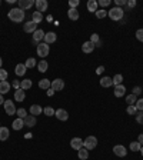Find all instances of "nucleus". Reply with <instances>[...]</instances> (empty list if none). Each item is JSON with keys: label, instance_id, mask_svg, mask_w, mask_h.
<instances>
[{"label": "nucleus", "instance_id": "nucleus-1", "mask_svg": "<svg viewBox=\"0 0 143 160\" xmlns=\"http://www.w3.org/2000/svg\"><path fill=\"white\" fill-rule=\"evenodd\" d=\"M7 17H9L12 22H14V23H23L24 17H26V13H24L22 9H19V7H14V9L9 10Z\"/></svg>", "mask_w": 143, "mask_h": 160}, {"label": "nucleus", "instance_id": "nucleus-2", "mask_svg": "<svg viewBox=\"0 0 143 160\" xmlns=\"http://www.w3.org/2000/svg\"><path fill=\"white\" fill-rule=\"evenodd\" d=\"M107 16L115 22H119V20H123V17H125V10H123L122 7H113L107 12Z\"/></svg>", "mask_w": 143, "mask_h": 160}, {"label": "nucleus", "instance_id": "nucleus-3", "mask_svg": "<svg viewBox=\"0 0 143 160\" xmlns=\"http://www.w3.org/2000/svg\"><path fill=\"white\" fill-rule=\"evenodd\" d=\"M97 146V137L95 136H87L85 140H83V147L87 150H93Z\"/></svg>", "mask_w": 143, "mask_h": 160}, {"label": "nucleus", "instance_id": "nucleus-4", "mask_svg": "<svg viewBox=\"0 0 143 160\" xmlns=\"http://www.w3.org/2000/svg\"><path fill=\"white\" fill-rule=\"evenodd\" d=\"M36 50H37V56L39 57H47L49 56V51H50V46H49V44H46L43 41V43H39L37 44V49H36Z\"/></svg>", "mask_w": 143, "mask_h": 160}, {"label": "nucleus", "instance_id": "nucleus-5", "mask_svg": "<svg viewBox=\"0 0 143 160\" xmlns=\"http://www.w3.org/2000/svg\"><path fill=\"white\" fill-rule=\"evenodd\" d=\"M3 107H4V112H6V114H9V116H13V114H16L17 109L16 106H14L13 100H6V102L3 103Z\"/></svg>", "mask_w": 143, "mask_h": 160}, {"label": "nucleus", "instance_id": "nucleus-6", "mask_svg": "<svg viewBox=\"0 0 143 160\" xmlns=\"http://www.w3.org/2000/svg\"><path fill=\"white\" fill-rule=\"evenodd\" d=\"M113 153L117 157H125L127 154V149L123 146V144H116V146L113 147Z\"/></svg>", "mask_w": 143, "mask_h": 160}, {"label": "nucleus", "instance_id": "nucleus-7", "mask_svg": "<svg viewBox=\"0 0 143 160\" xmlns=\"http://www.w3.org/2000/svg\"><path fill=\"white\" fill-rule=\"evenodd\" d=\"M55 92H60L65 89V80H62V79H55V80H52V86H50Z\"/></svg>", "mask_w": 143, "mask_h": 160}, {"label": "nucleus", "instance_id": "nucleus-8", "mask_svg": "<svg viewBox=\"0 0 143 160\" xmlns=\"http://www.w3.org/2000/svg\"><path fill=\"white\" fill-rule=\"evenodd\" d=\"M34 6H36V10L40 12V13H43V12H46L49 9V3L47 0H36V3H34Z\"/></svg>", "mask_w": 143, "mask_h": 160}, {"label": "nucleus", "instance_id": "nucleus-9", "mask_svg": "<svg viewBox=\"0 0 143 160\" xmlns=\"http://www.w3.org/2000/svg\"><path fill=\"white\" fill-rule=\"evenodd\" d=\"M34 0H19V9H22V10H29L30 7L34 6Z\"/></svg>", "mask_w": 143, "mask_h": 160}, {"label": "nucleus", "instance_id": "nucleus-10", "mask_svg": "<svg viewBox=\"0 0 143 160\" xmlns=\"http://www.w3.org/2000/svg\"><path fill=\"white\" fill-rule=\"evenodd\" d=\"M23 29H24V32H26V33H34V32L37 30V24L34 23V22L29 20V22H26V23H24Z\"/></svg>", "mask_w": 143, "mask_h": 160}, {"label": "nucleus", "instance_id": "nucleus-11", "mask_svg": "<svg viewBox=\"0 0 143 160\" xmlns=\"http://www.w3.org/2000/svg\"><path fill=\"white\" fill-rule=\"evenodd\" d=\"M70 147L75 150H79L83 147V140L80 139V137H73V139L70 140Z\"/></svg>", "mask_w": 143, "mask_h": 160}, {"label": "nucleus", "instance_id": "nucleus-12", "mask_svg": "<svg viewBox=\"0 0 143 160\" xmlns=\"http://www.w3.org/2000/svg\"><path fill=\"white\" fill-rule=\"evenodd\" d=\"M44 43L46 44H52V43H55L56 40H57V34L53 33V32H49V33L44 34Z\"/></svg>", "mask_w": 143, "mask_h": 160}, {"label": "nucleus", "instance_id": "nucleus-13", "mask_svg": "<svg viewBox=\"0 0 143 160\" xmlns=\"http://www.w3.org/2000/svg\"><path fill=\"white\" fill-rule=\"evenodd\" d=\"M55 116L57 117L60 122H66V120L69 119V113L66 112L65 109H57L56 110V113H55Z\"/></svg>", "mask_w": 143, "mask_h": 160}, {"label": "nucleus", "instance_id": "nucleus-14", "mask_svg": "<svg viewBox=\"0 0 143 160\" xmlns=\"http://www.w3.org/2000/svg\"><path fill=\"white\" fill-rule=\"evenodd\" d=\"M26 99V92H24L23 89H17V90H14V100L16 102H23V100Z\"/></svg>", "mask_w": 143, "mask_h": 160}, {"label": "nucleus", "instance_id": "nucleus-15", "mask_svg": "<svg viewBox=\"0 0 143 160\" xmlns=\"http://www.w3.org/2000/svg\"><path fill=\"white\" fill-rule=\"evenodd\" d=\"M82 50H83V53L89 55V53H92V51L95 50V44H93L90 40L85 41V43H83V46H82Z\"/></svg>", "mask_w": 143, "mask_h": 160}, {"label": "nucleus", "instance_id": "nucleus-16", "mask_svg": "<svg viewBox=\"0 0 143 160\" xmlns=\"http://www.w3.org/2000/svg\"><path fill=\"white\" fill-rule=\"evenodd\" d=\"M26 70H27V67L24 66V63H19V65L16 66V69H14V73H16V76L22 77V76L26 75Z\"/></svg>", "mask_w": 143, "mask_h": 160}, {"label": "nucleus", "instance_id": "nucleus-17", "mask_svg": "<svg viewBox=\"0 0 143 160\" xmlns=\"http://www.w3.org/2000/svg\"><path fill=\"white\" fill-rule=\"evenodd\" d=\"M44 34H46V33H44L42 29H37V30L33 33V43H37L39 44V41L44 39Z\"/></svg>", "mask_w": 143, "mask_h": 160}, {"label": "nucleus", "instance_id": "nucleus-18", "mask_svg": "<svg viewBox=\"0 0 143 160\" xmlns=\"http://www.w3.org/2000/svg\"><path fill=\"white\" fill-rule=\"evenodd\" d=\"M43 113V107L42 106H39V104H32L30 106V114L32 116H39V114H42Z\"/></svg>", "mask_w": 143, "mask_h": 160}, {"label": "nucleus", "instance_id": "nucleus-19", "mask_svg": "<svg viewBox=\"0 0 143 160\" xmlns=\"http://www.w3.org/2000/svg\"><path fill=\"white\" fill-rule=\"evenodd\" d=\"M100 86L102 87H110V86H113V79L109 77V76H106V77H102L100 79Z\"/></svg>", "mask_w": 143, "mask_h": 160}, {"label": "nucleus", "instance_id": "nucleus-20", "mask_svg": "<svg viewBox=\"0 0 143 160\" xmlns=\"http://www.w3.org/2000/svg\"><path fill=\"white\" fill-rule=\"evenodd\" d=\"M24 126L34 127V126H36V117L32 116V114H27V116H26V119H24Z\"/></svg>", "mask_w": 143, "mask_h": 160}, {"label": "nucleus", "instance_id": "nucleus-21", "mask_svg": "<svg viewBox=\"0 0 143 160\" xmlns=\"http://www.w3.org/2000/svg\"><path fill=\"white\" fill-rule=\"evenodd\" d=\"M24 126V120L23 119H14V122L12 123V127H13V130H22Z\"/></svg>", "mask_w": 143, "mask_h": 160}, {"label": "nucleus", "instance_id": "nucleus-22", "mask_svg": "<svg viewBox=\"0 0 143 160\" xmlns=\"http://www.w3.org/2000/svg\"><path fill=\"white\" fill-rule=\"evenodd\" d=\"M10 90V83L4 80V82H0V95H6Z\"/></svg>", "mask_w": 143, "mask_h": 160}, {"label": "nucleus", "instance_id": "nucleus-23", "mask_svg": "<svg viewBox=\"0 0 143 160\" xmlns=\"http://www.w3.org/2000/svg\"><path fill=\"white\" fill-rule=\"evenodd\" d=\"M125 93H126V87L123 85L115 86V96L116 97H122V96H125Z\"/></svg>", "mask_w": 143, "mask_h": 160}, {"label": "nucleus", "instance_id": "nucleus-24", "mask_svg": "<svg viewBox=\"0 0 143 160\" xmlns=\"http://www.w3.org/2000/svg\"><path fill=\"white\" fill-rule=\"evenodd\" d=\"M9 134H10V132H9V129L4 126L0 127V140L2 142H6L7 139H9Z\"/></svg>", "mask_w": 143, "mask_h": 160}, {"label": "nucleus", "instance_id": "nucleus-25", "mask_svg": "<svg viewBox=\"0 0 143 160\" xmlns=\"http://www.w3.org/2000/svg\"><path fill=\"white\" fill-rule=\"evenodd\" d=\"M37 69H39V72L40 73H44V72H47V69H49V63L44 59H42L40 61L37 63Z\"/></svg>", "mask_w": 143, "mask_h": 160}, {"label": "nucleus", "instance_id": "nucleus-26", "mask_svg": "<svg viewBox=\"0 0 143 160\" xmlns=\"http://www.w3.org/2000/svg\"><path fill=\"white\" fill-rule=\"evenodd\" d=\"M97 7H99V4H97V2H96V0H89V2H87V10L89 12L96 13V12H97Z\"/></svg>", "mask_w": 143, "mask_h": 160}, {"label": "nucleus", "instance_id": "nucleus-27", "mask_svg": "<svg viewBox=\"0 0 143 160\" xmlns=\"http://www.w3.org/2000/svg\"><path fill=\"white\" fill-rule=\"evenodd\" d=\"M77 156L80 160H87L89 159V150L85 149V147H82V149L77 150Z\"/></svg>", "mask_w": 143, "mask_h": 160}, {"label": "nucleus", "instance_id": "nucleus-28", "mask_svg": "<svg viewBox=\"0 0 143 160\" xmlns=\"http://www.w3.org/2000/svg\"><path fill=\"white\" fill-rule=\"evenodd\" d=\"M43 20V13H40V12H33V14H32V22H34V23L37 24L40 23V22Z\"/></svg>", "mask_w": 143, "mask_h": 160}, {"label": "nucleus", "instance_id": "nucleus-29", "mask_svg": "<svg viewBox=\"0 0 143 160\" xmlns=\"http://www.w3.org/2000/svg\"><path fill=\"white\" fill-rule=\"evenodd\" d=\"M67 17L70 19V20H77L79 19V10L77 9H69Z\"/></svg>", "mask_w": 143, "mask_h": 160}, {"label": "nucleus", "instance_id": "nucleus-30", "mask_svg": "<svg viewBox=\"0 0 143 160\" xmlns=\"http://www.w3.org/2000/svg\"><path fill=\"white\" fill-rule=\"evenodd\" d=\"M32 86H33V83H32L30 79H24V80H22V82H20V89H23L24 92H26V90H29Z\"/></svg>", "mask_w": 143, "mask_h": 160}, {"label": "nucleus", "instance_id": "nucleus-31", "mask_svg": "<svg viewBox=\"0 0 143 160\" xmlns=\"http://www.w3.org/2000/svg\"><path fill=\"white\" fill-rule=\"evenodd\" d=\"M52 86V82L49 80V79H42L40 82H39V87L43 89V90H47V89H50Z\"/></svg>", "mask_w": 143, "mask_h": 160}, {"label": "nucleus", "instance_id": "nucleus-32", "mask_svg": "<svg viewBox=\"0 0 143 160\" xmlns=\"http://www.w3.org/2000/svg\"><path fill=\"white\" fill-rule=\"evenodd\" d=\"M24 66H26L27 69H33V67L37 66V61H36V59L34 57H29L27 60H26V63H24Z\"/></svg>", "mask_w": 143, "mask_h": 160}, {"label": "nucleus", "instance_id": "nucleus-33", "mask_svg": "<svg viewBox=\"0 0 143 160\" xmlns=\"http://www.w3.org/2000/svg\"><path fill=\"white\" fill-rule=\"evenodd\" d=\"M136 102H137V96H135V95L126 96V103L129 106H135V104H136Z\"/></svg>", "mask_w": 143, "mask_h": 160}, {"label": "nucleus", "instance_id": "nucleus-34", "mask_svg": "<svg viewBox=\"0 0 143 160\" xmlns=\"http://www.w3.org/2000/svg\"><path fill=\"white\" fill-rule=\"evenodd\" d=\"M129 149L132 150V152H139L140 149H142V144L139 143V142H132L129 146Z\"/></svg>", "mask_w": 143, "mask_h": 160}, {"label": "nucleus", "instance_id": "nucleus-35", "mask_svg": "<svg viewBox=\"0 0 143 160\" xmlns=\"http://www.w3.org/2000/svg\"><path fill=\"white\" fill-rule=\"evenodd\" d=\"M43 113L46 114V116H55V113H56V110L53 109V107H50V106H47V107H44L43 109Z\"/></svg>", "mask_w": 143, "mask_h": 160}, {"label": "nucleus", "instance_id": "nucleus-36", "mask_svg": "<svg viewBox=\"0 0 143 160\" xmlns=\"http://www.w3.org/2000/svg\"><path fill=\"white\" fill-rule=\"evenodd\" d=\"M16 114H17V117H19V119H23V120L26 119V116H27V113H26V109H23V107L17 109Z\"/></svg>", "mask_w": 143, "mask_h": 160}, {"label": "nucleus", "instance_id": "nucleus-37", "mask_svg": "<svg viewBox=\"0 0 143 160\" xmlns=\"http://www.w3.org/2000/svg\"><path fill=\"white\" fill-rule=\"evenodd\" d=\"M112 79H113V85L115 86L122 85V82H123V76L122 75H115V77H112Z\"/></svg>", "mask_w": 143, "mask_h": 160}, {"label": "nucleus", "instance_id": "nucleus-38", "mask_svg": "<svg viewBox=\"0 0 143 160\" xmlns=\"http://www.w3.org/2000/svg\"><path fill=\"white\" fill-rule=\"evenodd\" d=\"M106 14H107V12L105 10V9H97V12H96V17H97V19H105L106 17Z\"/></svg>", "mask_w": 143, "mask_h": 160}, {"label": "nucleus", "instance_id": "nucleus-39", "mask_svg": "<svg viewBox=\"0 0 143 160\" xmlns=\"http://www.w3.org/2000/svg\"><path fill=\"white\" fill-rule=\"evenodd\" d=\"M7 77H9V73H7L4 69H0V82L7 80Z\"/></svg>", "mask_w": 143, "mask_h": 160}, {"label": "nucleus", "instance_id": "nucleus-40", "mask_svg": "<svg viewBox=\"0 0 143 160\" xmlns=\"http://www.w3.org/2000/svg\"><path fill=\"white\" fill-rule=\"evenodd\" d=\"M126 112H127V114H132V116H135V114L137 113V109L135 107V106H127Z\"/></svg>", "mask_w": 143, "mask_h": 160}, {"label": "nucleus", "instance_id": "nucleus-41", "mask_svg": "<svg viewBox=\"0 0 143 160\" xmlns=\"http://www.w3.org/2000/svg\"><path fill=\"white\" fill-rule=\"evenodd\" d=\"M135 107L137 109V112H143V99H139L135 104Z\"/></svg>", "mask_w": 143, "mask_h": 160}, {"label": "nucleus", "instance_id": "nucleus-42", "mask_svg": "<svg viewBox=\"0 0 143 160\" xmlns=\"http://www.w3.org/2000/svg\"><path fill=\"white\" fill-rule=\"evenodd\" d=\"M135 117H136V122L137 123L143 124V112H137L136 114H135Z\"/></svg>", "mask_w": 143, "mask_h": 160}, {"label": "nucleus", "instance_id": "nucleus-43", "mask_svg": "<svg viewBox=\"0 0 143 160\" xmlns=\"http://www.w3.org/2000/svg\"><path fill=\"white\" fill-rule=\"evenodd\" d=\"M90 41H92L93 44H96L97 41H100V39H99V34L97 33H93L92 36H90Z\"/></svg>", "mask_w": 143, "mask_h": 160}, {"label": "nucleus", "instance_id": "nucleus-44", "mask_svg": "<svg viewBox=\"0 0 143 160\" xmlns=\"http://www.w3.org/2000/svg\"><path fill=\"white\" fill-rule=\"evenodd\" d=\"M79 4H80V2H79V0H70V2H69V6H70V9H77Z\"/></svg>", "mask_w": 143, "mask_h": 160}, {"label": "nucleus", "instance_id": "nucleus-45", "mask_svg": "<svg viewBox=\"0 0 143 160\" xmlns=\"http://www.w3.org/2000/svg\"><path fill=\"white\" fill-rule=\"evenodd\" d=\"M136 39L143 43V29H139V30L136 32Z\"/></svg>", "mask_w": 143, "mask_h": 160}, {"label": "nucleus", "instance_id": "nucleus-46", "mask_svg": "<svg viewBox=\"0 0 143 160\" xmlns=\"http://www.w3.org/2000/svg\"><path fill=\"white\" fill-rule=\"evenodd\" d=\"M132 92H133L132 95H135V96H139L140 93H142V87H139V86H135Z\"/></svg>", "mask_w": 143, "mask_h": 160}, {"label": "nucleus", "instance_id": "nucleus-47", "mask_svg": "<svg viewBox=\"0 0 143 160\" xmlns=\"http://www.w3.org/2000/svg\"><path fill=\"white\" fill-rule=\"evenodd\" d=\"M115 4L116 7H123L126 6V0H115Z\"/></svg>", "mask_w": 143, "mask_h": 160}, {"label": "nucleus", "instance_id": "nucleus-48", "mask_svg": "<svg viewBox=\"0 0 143 160\" xmlns=\"http://www.w3.org/2000/svg\"><path fill=\"white\" fill-rule=\"evenodd\" d=\"M126 6L129 9H133V7H136V0H127L126 2Z\"/></svg>", "mask_w": 143, "mask_h": 160}, {"label": "nucleus", "instance_id": "nucleus-49", "mask_svg": "<svg viewBox=\"0 0 143 160\" xmlns=\"http://www.w3.org/2000/svg\"><path fill=\"white\" fill-rule=\"evenodd\" d=\"M97 4L102 7H107L110 4V0H100V2H97Z\"/></svg>", "mask_w": 143, "mask_h": 160}, {"label": "nucleus", "instance_id": "nucleus-50", "mask_svg": "<svg viewBox=\"0 0 143 160\" xmlns=\"http://www.w3.org/2000/svg\"><path fill=\"white\" fill-rule=\"evenodd\" d=\"M46 93H47V96H49V97H52V96L55 95L56 92H55V90H53V89L50 87V89H47V90H46Z\"/></svg>", "mask_w": 143, "mask_h": 160}, {"label": "nucleus", "instance_id": "nucleus-51", "mask_svg": "<svg viewBox=\"0 0 143 160\" xmlns=\"http://www.w3.org/2000/svg\"><path fill=\"white\" fill-rule=\"evenodd\" d=\"M13 87L16 89V90H17V89H20V82H19V80H14V82H13Z\"/></svg>", "mask_w": 143, "mask_h": 160}, {"label": "nucleus", "instance_id": "nucleus-52", "mask_svg": "<svg viewBox=\"0 0 143 160\" xmlns=\"http://www.w3.org/2000/svg\"><path fill=\"white\" fill-rule=\"evenodd\" d=\"M137 142H139V143L143 146V133H140L139 136H137Z\"/></svg>", "mask_w": 143, "mask_h": 160}, {"label": "nucleus", "instance_id": "nucleus-53", "mask_svg": "<svg viewBox=\"0 0 143 160\" xmlns=\"http://www.w3.org/2000/svg\"><path fill=\"white\" fill-rule=\"evenodd\" d=\"M103 72H105V67H103V66H99V67H97V75H102Z\"/></svg>", "mask_w": 143, "mask_h": 160}, {"label": "nucleus", "instance_id": "nucleus-54", "mask_svg": "<svg viewBox=\"0 0 143 160\" xmlns=\"http://www.w3.org/2000/svg\"><path fill=\"white\" fill-rule=\"evenodd\" d=\"M4 102H6V100L3 99V95H0V104H3Z\"/></svg>", "mask_w": 143, "mask_h": 160}, {"label": "nucleus", "instance_id": "nucleus-55", "mask_svg": "<svg viewBox=\"0 0 143 160\" xmlns=\"http://www.w3.org/2000/svg\"><path fill=\"white\" fill-rule=\"evenodd\" d=\"M100 46H102V40H100V41H97V43L95 44V47H100Z\"/></svg>", "mask_w": 143, "mask_h": 160}, {"label": "nucleus", "instance_id": "nucleus-56", "mask_svg": "<svg viewBox=\"0 0 143 160\" xmlns=\"http://www.w3.org/2000/svg\"><path fill=\"white\" fill-rule=\"evenodd\" d=\"M24 137H26V139H32V133H27V134H26Z\"/></svg>", "mask_w": 143, "mask_h": 160}, {"label": "nucleus", "instance_id": "nucleus-57", "mask_svg": "<svg viewBox=\"0 0 143 160\" xmlns=\"http://www.w3.org/2000/svg\"><path fill=\"white\" fill-rule=\"evenodd\" d=\"M2 66H3V60H2V57H0V69H2Z\"/></svg>", "mask_w": 143, "mask_h": 160}, {"label": "nucleus", "instance_id": "nucleus-58", "mask_svg": "<svg viewBox=\"0 0 143 160\" xmlns=\"http://www.w3.org/2000/svg\"><path fill=\"white\" fill-rule=\"evenodd\" d=\"M140 153H142V157H143V146H142V149H140Z\"/></svg>", "mask_w": 143, "mask_h": 160}, {"label": "nucleus", "instance_id": "nucleus-59", "mask_svg": "<svg viewBox=\"0 0 143 160\" xmlns=\"http://www.w3.org/2000/svg\"><path fill=\"white\" fill-rule=\"evenodd\" d=\"M0 4H2V2H0Z\"/></svg>", "mask_w": 143, "mask_h": 160}, {"label": "nucleus", "instance_id": "nucleus-60", "mask_svg": "<svg viewBox=\"0 0 143 160\" xmlns=\"http://www.w3.org/2000/svg\"><path fill=\"white\" fill-rule=\"evenodd\" d=\"M0 127H2V126H0Z\"/></svg>", "mask_w": 143, "mask_h": 160}]
</instances>
